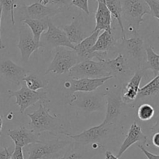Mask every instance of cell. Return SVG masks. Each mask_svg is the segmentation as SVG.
I'll return each instance as SVG.
<instances>
[{"label":"cell","instance_id":"ee69618b","mask_svg":"<svg viewBox=\"0 0 159 159\" xmlns=\"http://www.w3.org/2000/svg\"><path fill=\"white\" fill-rule=\"evenodd\" d=\"M157 1H158V2H159V0H157Z\"/></svg>","mask_w":159,"mask_h":159},{"label":"cell","instance_id":"4fadbf2b","mask_svg":"<svg viewBox=\"0 0 159 159\" xmlns=\"http://www.w3.org/2000/svg\"><path fill=\"white\" fill-rule=\"evenodd\" d=\"M122 87H118L107 93V111L104 122L115 124L123 113L124 102L122 99Z\"/></svg>","mask_w":159,"mask_h":159},{"label":"cell","instance_id":"9c48e42d","mask_svg":"<svg viewBox=\"0 0 159 159\" xmlns=\"http://www.w3.org/2000/svg\"><path fill=\"white\" fill-rule=\"evenodd\" d=\"M8 93L9 95V98H16V104L20 107V112L21 114H23L26 109L34 106L39 101L50 102L49 99H48V92L33 91L29 89L23 83H21V88L19 90H8Z\"/></svg>","mask_w":159,"mask_h":159},{"label":"cell","instance_id":"7c38bea8","mask_svg":"<svg viewBox=\"0 0 159 159\" xmlns=\"http://www.w3.org/2000/svg\"><path fill=\"white\" fill-rule=\"evenodd\" d=\"M105 69L113 78H118L123 81L130 79L134 75V71L125 56L119 53L117 57L113 59H102Z\"/></svg>","mask_w":159,"mask_h":159},{"label":"cell","instance_id":"44dd1931","mask_svg":"<svg viewBox=\"0 0 159 159\" xmlns=\"http://www.w3.org/2000/svg\"><path fill=\"white\" fill-rule=\"evenodd\" d=\"M8 136L13 141L15 145L24 148L29 144L34 143H40V136L41 134L34 131L32 129H28L25 127H20L14 130H9Z\"/></svg>","mask_w":159,"mask_h":159},{"label":"cell","instance_id":"836d02e7","mask_svg":"<svg viewBox=\"0 0 159 159\" xmlns=\"http://www.w3.org/2000/svg\"><path fill=\"white\" fill-rule=\"evenodd\" d=\"M71 5L82 9L87 15H89L90 12L89 9V0H71Z\"/></svg>","mask_w":159,"mask_h":159},{"label":"cell","instance_id":"8d00e7d4","mask_svg":"<svg viewBox=\"0 0 159 159\" xmlns=\"http://www.w3.org/2000/svg\"><path fill=\"white\" fill-rule=\"evenodd\" d=\"M11 153L6 147L0 149V159H10Z\"/></svg>","mask_w":159,"mask_h":159},{"label":"cell","instance_id":"ba28073f","mask_svg":"<svg viewBox=\"0 0 159 159\" xmlns=\"http://www.w3.org/2000/svg\"><path fill=\"white\" fill-rule=\"evenodd\" d=\"M79 62L77 54L74 50L60 47L56 48V53L52 61L46 70L45 74L52 72L56 75L68 73L69 70Z\"/></svg>","mask_w":159,"mask_h":159},{"label":"cell","instance_id":"e575fe53","mask_svg":"<svg viewBox=\"0 0 159 159\" xmlns=\"http://www.w3.org/2000/svg\"><path fill=\"white\" fill-rule=\"evenodd\" d=\"M10 159H24L23 148L18 145H15L13 152L11 153Z\"/></svg>","mask_w":159,"mask_h":159},{"label":"cell","instance_id":"7bdbcfd3","mask_svg":"<svg viewBox=\"0 0 159 159\" xmlns=\"http://www.w3.org/2000/svg\"><path fill=\"white\" fill-rule=\"evenodd\" d=\"M12 112H10V113H9V114L7 116V119L9 120H12Z\"/></svg>","mask_w":159,"mask_h":159},{"label":"cell","instance_id":"ffe728a7","mask_svg":"<svg viewBox=\"0 0 159 159\" xmlns=\"http://www.w3.org/2000/svg\"><path fill=\"white\" fill-rule=\"evenodd\" d=\"M144 74L145 70L142 68L136 70L128 82L123 85L122 99L124 104L131 105L137 99L140 90V84Z\"/></svg>","mask_w":159,"mask_h":159},{"label":"cell","instance_id":"52a82bcc","mask_svg":"<svg viewBox=\"0 0 159 159\" xmlns=\"http://www.w3.org/2000/svg\"><path fill=\"white\" fill-rule=\"evenodd\" d=\"M122 43L120 45V50L123 51L124 54L129 61H131L136 65L137 70L143 68L145 62V48L142 37H139L138 34H134L131 38H121Z\"/></svg>","mask_w":159,"mask_h":159},{"label":"cell","instance_id":"6da1fadb","mask_svg":"<svg viewBox=\"0 0 159 159\" xmlns=\"http://www.w3.org/2000/svg\"><path fill=\"white\" fill-rule=\"evenodd\" d=\"M115 124H108L102 122L98 126L91 127L86 130H84L79 134H69L65 132L64 134L71 138L75 143L80 145L89 146L93 144H99L104 146V144L110 139L115 136L117 130V127Z\"/></svg>","mask_w":159,"mask_h":159},{"label":"cell","instance_id":"3957f363","mask_svg":"<svg viewBox=\"0 0 159 159\" xmlns=\"http://www.w3.org/2000/svg\"><path fill=\"white\" fill-rule=\"evenodd\" d=\"M71 143L68 141L54 139L48 142L34 143L26 146L27 159H60L65 149Z\"/></svg>","mask_w":159,"mask_h":159},{"label":"cell","instance_id":"e0dca14e","mask_svg":"<svg viewBox=\"0 0 159 159\" xmlns=\"http://www.w3.org/2000/svg\"><path fill=\"white\" fill-rule=\"evenodd\" d=\"M104 149L105 147L99 144L83 146L74 142L70 144L69 148L60 159H93Z\"/></svg>","mask_w":159,"mask_h":159},{"label":"cell","instance_id":"f35d334b","mask_svg":"<svg viewBox=\"0 0 159 159\" xmlns=\"http://www.w3.org/2000/svg\"><path fill=\"white\" fill-rule=\"evenodd\" d=\"M152 141L154 146H155V147L159 148V132L153 134L152 138Z\"/></svg>","mask_w":159,"mask_h":159},{"label":"cell","instance_id":"f546056e","mask_svg":"<svg viewBox=\"0 0 159 159\" xmlns=\"http://www.w3.org/2000/svg\"><path fill=\"white\" fill-rule=\"evenodd\" d=\"M155 113V108L149 103H142L138 107V116L141 120L148 121L154 117Z\"/></svg>","mask_w":159,"mask_h":159},{"label":"cell","instance_id":"d6a6232c","mask_svg":"<svg viewBox=\"0 0 159 159\" xmlns=\"http://www.w3.org/2000/svg\"><path fill=\"white\" fill-rule=\"evenodd\" d=\"M48 5L54 6V7L61 9L68 8L71 5V0H48Z\"/></svg>","mask_w":159,"mask_h":159},{"label":"cell","instance_id":"484cf974","mask_svg":"<svg viewBox=\"0 0 159 159\" xmlns=\"http://www.w3.org/2000/svg\"><path fill=\"white\" fill-rule=\"evenodd\" d=\"M49 19H45L42 20H33V19H25L23 23L26 25L32 32L34 39L37 43H40V37L48 29V22Z\"/></svg>","mask_w":159,"mask_h":159},{"label":"cell","instance_id":"5b68a950","mask_svg":"<svg viewBox=\"0 0 159 159\" xmlns=\"http://www.w3.org/2000/svg\"><path fill=\"white\" fill-rule=\"evenodd\" d=\"M122 10L123 17L129 23V27L134 34H138L140 26L144 22V16L151 14L149 6L144 0H124Z\"/></svg>","mask_w":159,"mask_h":159},{"label":"cell","instance_id":"74e56055","mask_svg":"<svg viewBox=\"0 0 159 159\" xmlns=\"http://www.w3.org/2000/svg\"><path fill=\"white\" fill-rule=\"evenodd\" d=\"M151 130H152V134L159 132V110L156 116V118H155V124L151 127Z\"/></svg>","mask_w":159,"mask_h":159},{"label":"cell","instance_id":"4316f807","mask_svg":"<svg viewBox=\"0 0 159 159\" xmlns=\"http://www.w3.org/2000/svg\"><path fill=\"white\" fill-rule=\"evenodd\" d=\"M106 5L110 10L112 16L117 20L118 24L120 27L122 38H125V31H124V23H123V10H122V2L120 0H105Z\"/></svg>","mask_w":159,"mask_h":159},{"label":"cell","instance_id":"83f0119b","mask_svg":"<svg viewBox=\"0 0 159 159\" xmlns=\"http://www.w3.org/2000/svg\"><path fill=\"white\" fill-rule=\"evenodd\" d=\"M146 61L144 62L142 69L152 70L155 76L159 74V54H156L152 46L145 48Z\"/></svg>","mask_w":159,"mask_h":159},{"label":"cell","instance_id":"277c9868","mask_svg":"<svg viewBox=\"0 0 159 159\" xmlns=\"http://www.w3.org/2000/svg\"><path fill=\"white\" fill-rule=\"evenodd\" d=\"M96 91L74 93L71 96L69 105L76 107L79 111L85 114L103 112L106 108V102L103 99L107 93Z\"/></svg>","mask_w":159,"mask_h":159},{"label":"cell","instance_id":"f1b7e54d","mask_svg":"<svg viewBox=\"0 0 159 159\" xmlns=\"http://www.w3.org/2000/svg\"><path fill=\"white\" fill-rule=\"evenodd\" d=\"M23 81L25 82V85L29 89L33 91H37L40 89H45L49 84V82L44 79H42L37 75H27L23 78Z\"/></svg>","mask_w":159,"mask_h":159},{"label":"cell","instance_id":"8fae6325","mask_svg":"<svg viewBox=\"0 0 159 159\" xmlns=\"http://www.w3.org/2000/svg\"><path fill=\"white\" fill-rule=\"evenodd\" d=\"M113 76L99 78V79H72L68 78L64 83L65 89L67 91V94L69 96H72L74 93H89L97 90L98 88L105 84L109 79H113Z\"/></svg>","mask_w":159,"mask_h":159},{"label":"cell","instance_id":"ac0fdd59","mask_svg":"<svg viewBox=\"0 0 159 159\" xmlns=\"http://www.w3.org/2000/svg\"><path fill=\"white\" fill-rule=\"evenodd\" d=\"M22 13L25 19H33V20H42L45 19H50L51 17L57 15L62 12V9L56 7H51L48 6H43L37 2L35 3L26 6L23 5L21 8Z\"/></svg>","mask_w":159,"mask_h":159},{"label":"cell","instance_id":"d590c367","mask_svg":"<svg viewBox=\"0 0 159 159\" xmlns=\"http://www.w3.org/2000/svg\"><path fill=\"white\" fill-rule=\"evenodd\" d=\"M138 147L141 149V152L144 154V155L147 157L148 159H159V155H155V154H153V153H151L150 152H148V151L146 150L143 145L138 144Z\"/></svg>","mask_w":159,"mask_h":159},{"label":"cell","instance_id":"5bb4252c","mask_svg":"<svg viewBox=\"0 0 159 159\" xmlns=\"http://www.w3.org/2000/svg\"><path fill=\"white\" fill-rule=\"evenodd\" d=\"M142 103H149L153 107L159 105V74L144 86L140 88L138 97L131 106L136 107Z\"/></svg>","mask_w":159,"mask_h":159},{"label":"cell","instance_id":"7a4b0ae2","mask_svg":"<svg viewBox=\"0 0 159 159\" xmlns=\"http://www.w3.org/2000/svg\"><path fill=\"white\" fill-rule=\"evenodd\" d=\"M45 102H46L40 101L38 110L32 113H27V116L30 119V126L31 129L39 134L49 132L53 135L59 134H64L65 131L60 120L56 115H51V109L46 107Z\"/></svg>","mask_w":159,"mask_h":159},{"label":"cell","instance_id":"60d3db41","mask_svg":"<svg viewBox=\"0 0 159 159\" xmlns=\"http://www.w3.org/2000/svg\"><path fill=\"white\" fill-rule=\"evenodd\" d=\"M105 159H119L116 156H115L110 151H106L105 152Z\"/></svg>","mask_w":159,"mask_h":159},{"label":"cell","instance_id":"1f68e13d","mask_svg":"<svg viewBox=\"0 0 159 159\" xmlns=\"http://www.w3.org/2000/svg\"><path fill=\"white\" fill-rule=\"evenodd\" d=\"M150 9L151 15L159 20V2L157 0H144Z\"/></svg>","mask_w":159,"mask_h":159},{"label":"cell","instance_id":"603a6c76","mask_svg":"<svg viewBox=\"0 0 159 159\" xmlns=\"http://www.w3.org/2000/svg\"><path fill=\"white\" fill-rule=\"evenodd\" d=\"M60 28L65 33L68 39L72 44H79L87 37L82 15L75 17L70 24L63 25Z\"/></svg>","mask_w":159,"mask_h":159},{"label":"cell","instance_id":"b9f144b4","mask_svg":"<svg viewBox=\"0 0 159 159\" xmlns=\"http://www.w3.org/2000/svg\"><path fill=\"white\" fill-rule=\"evenodd\" d=\"M2 126H3V120L2 116H0V137L2 135Z\"/></svg>","mask_w":159,"mask_h":159},{"label":"cell","instance_id":"cb8c5ba5","mask_svg":"<svg viewBox=\"0 0 159 159\" xmlns=\"http://www.w3.org/2000/svg\"><path fill=\"white\" fill-rule=\"evenodd\" d=\"M97 9L95 14L96 26L94 30H103L112 32V15L106 5L105 0H96Z\"/></svg>","mask_w":159,"mask_h":159},{"label":"cell","instance_id":"d4e9b609","mask_svg":"<svg viewBox=\"0 0 159 159\" xmlns=\"http://www.w3.org/2000/svg\"><path fill=\"white\" fill-rule=\"evenodd\" d=\"M116 43L117 39L115 38L113 32L103 31L98 37L96 43L91 49V53L98 52L107 54L116 48Z\"/></svg>","mask_w":159,"mask_h":159},{"label":"cell","instance_id":"7402d4cb","mask_svg":"<svg viewBox=\"0 0 159 159\" xmlns=\"http://www.w3.org/2000/svg\"><path fill=\"white\" fill-rule=\"evenodd\" d=\"M136 143H140V144L143 146L147 145L148 137L143 133L141 127L136 122H134L129 129L127 137L121 144L116 157L120 158L126 151L128 150L133 144Z\"/></svg>","mask_w":159,"mask_h":159},{"label":"cell","instance_id":"8992f818","mask_svg":"<svg viewBox=\"0 0 159 159\" xmlns=\"http://www.w3.org/2000/svg\"><path fill=\"white\" fill-rule=\"evenodd\" d=\"M111 76L105 69L102 61L85 60L79 62L68 71V78L72 79H99Z\"/></svg>","mask_w":159,"mask_h":159},{"label":"cell","instance_id":"30bf717a","mask_svg":"<svg viewBox=\"0 0 159 159\" xmlns=\"http://www.w3.org/2000/svg\"><path fill=\"white\" fill-rule=\"evenodd\" d=\"M40 48L49 51L60 47L75 49V45L69 41L65 33L60 27L53 24L50 19L48 22V29L40 37Z\"/></svg>","mask_w":159,"mask_h":159},{"label":"cell","instance_id":"d6986e66","mask_svg":"<svg viewBox=\"0 0 159 159\" xmlns=\"http://www.w3.org/2000/svg\"><path fill=\"white\" fill-rule=\"evenodd\" d=\"M17 47L21 53L22 61L23 62H27L33 53L40 48V43L34 40L32 32L26 25H24L20 29V40Z\"/></svg>","mask_w":159,"mask_h":159},{"label":"cell","instance_id":"2e32d148","mask_svg":"<svg viewBox=\"0 0 159 159\" xmlns=\"http://www.w3.org/2000/svg\"><path fill=\"white\" fill-rule=\"evenodd\" d=\"M100 33L101 30H93L91 35L87 37L79 44L75 46L74 51L77 54L79 62L85 60H92L94 57L97 58L99 61L104 59V57L107 55L106 54L98 52L91 53V49L96 43Z\"/></svg>","mask_w":159,"mask_h":159},{"label":"cell","instance_id":"9a60e30c","mask_svg":"<svg viewBox=\"0 0 159 159\" xmlns=\"http://www.w3.org/2000/svg\"><path fill=\"white\" fill-rule=\"evenodd\" d=\"M27 71L7 57H0V76L15 85H20Z\"/></svg>","mask_w":159,"mask_h":159},{"label":"cell","instance_id":"4dcf8cb0","mask_svg":"<svg viewBox=\"0 0 159 159\" xmlns=\"http://www.w3.org/2000/svg\"><path fill=\"white\" fill-rule=\"evenodd\" d=\"M0 6L2 8V11L9 12L11 15L12 24L15 25V17H14V9L17 7L15 0H0Z\"/></svg>","mask_w":159,"mask_h":159},{"label":"cell","instance_id":"ab89813d","mask_svg":"<svg viewBox=\"0 0 159 159\" xmlns=\"http://www.w3.org/2000/svg\"><path fill=\"white\" fill-rule=\"evenodd\" d=\"M2 8L0 6V28H1V20H2ZM5 48V45L3 44L2 40L1 37V31H0V50H2Z\"/></svg>","mask_w":159,"mask_h":159}]
</instances>
